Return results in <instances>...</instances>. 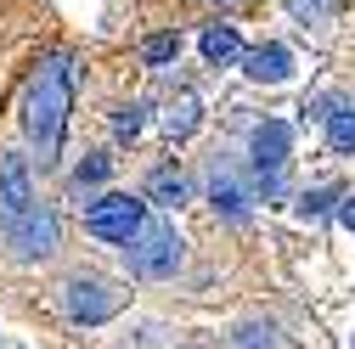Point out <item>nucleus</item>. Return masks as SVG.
Segmentation results:
<instances>
[{"label":"nucleus","mask_w":355,"mask_h":349,"mask_svg":"<svg viewBox=\"0 0 355 349\" xmlns=\"http://www.w3.org/2000/svg\"><path fill=\"white\" fill-rule=\"evenodd\" d=\"M68 113H73V57L57 51L28 73V91H23V129H28V147H34L40 169H51L62 158Z\"/></svg>","instance_id":"obj_1"},{"label":"nucleus","mask_w":355,"mask_h":349,"mask_svg":"<svg viewBox=\"0 0 355 349\" xmlns=\"http://www.w3.org/2000/svg\"><path fill=\"white\" fill-rule=\"evenodd\" d=\"M288 163H293V124L288 118H259L248 129V174H254V186L265 197H282Z\"/></svg>","instance_id":"obj_2"},{"label":"nucleus","mask_w":355,"mask_h":349,"mask_svg":"<svg viewBox=\"0 0 355 349\" xmlns=\"http://www.w3.org/2000/svg\"><path fill=\"white\" fill-rule=\"evenodd\" d=\"M124 265H130V276H141V282H169L175 271L187 265V242L175 237V226L147 220L136 237L124 242Z\"/></svg>","instance_id":"obj_3"},{"label":"nucleus","mask_w":355,"mask_h":349,"mask_svg":"<svg viewBox=\"0 0 355 349\" xmlns=\"http://www.w3.org/2000/svg\"><path fill=\"white\" fill-rule=\"evenodd\" d=\"M57 304H62V316L73 327H102V321H113L124 310V293L113 282H102V276H68Z\"/></svg>","instance_id":"obj_4"},{"label":"nucleus","mask_w":355,"mask_h":349,"mask_svg":"<svg viewBox=\"0 0 355 349\" xmlns=\"http://www.w3.org/2000/svg\"><path fill=\"white\" fill-rule=\"evenodd\" d=\"M147 226V203L141 197H130V192H107V197H96V203H85V231H91L96 242H130Z\"/></svg>","instance_id":"obj_5"},{"label":"nucleus","mask_w":355,"mask_h":349,"mask_svg":"<svg viewBox=\"0 0 355 349\" xmlns=\"http://www.w3.org/2000/svg\"><path fill=\"white\" fill-rule=\"evenodd\" d=\"M0 242L12 248V259L17 265H40V259H51L57 253V242H62V226H57V208L40 197L23 220L12 226V231H0Z\"/></svg>","instance_id":"obj_6"},{"label":"nucleus","mask_w":355,"mask_h":349,"mask_svg":"<svg viewBox=\"0 0 355 349\" xmlns=\"http://www.w3.org/2000/svg\"><path fill=\"white\" fill-rule=\"evenodd\" d=\"M209 203H214L220 220H232V226H243L254 214V186L243 181V169L232 158H214L209 163Z\"/></svg>","instance_id":"obj_7"},{"label":"nucleus","mask_w":355,"mask_h":349,"mask_svg":"<svg viewBox=\"0 0 355 349\" xmlns=\"http://www.w3.org/2000/svg\"><path fill=\"white\" fill-rule=\"evenodd\" d=\"M34 203H40V192H34L28 158L23 152H0V231H12Z\"/></svg>","instance_id":"obj_8"},{"label":"nucleus","mask_w":355,"mask_h":349,"mask_svg":"<svg viewBox=\"0 0 355 349\" xmlns=\"http://www.w3.org/2000/svg\"><path fill=\"white\" fill-rule=\"evenodd\" d=\"M243 73L254 84H288L293 79V51L282 46V39H265V46L243 51Z\"/></svg>","instance_id":"obj_9"},{"label":"nucleus","mask_w":355,"mask_h":349,"mask_svg":"<svg viewBox=\"0 0 355 349\" xmlns=\"http://www.w3.org/2000/svg\"><path fill=\"white\" fill-rule=\"evenodd\" d=\"M198 124H203V102H198L192 91L169 102V113H164V136H169V141H187Z\"/></svg>","instance_id":"obj_10"},{"label":"nucleus","mask_w":355,"mask_h":349,"mask_svg":"<svg viewBox=\"0 0 355 349\" xmlns=\"http://www.w3.org/2000/svg\"><path fill=\"white\" fill-rule=\"evenodd\" d=\"M187 174L181 169H175V163H164V169H153V181H147V197L158 203V208H181L187 203Z\"/></svg>","instance_id":"obj_11"},{"label":"nucleus","mask_w":355,"mask_h":349,"mask_svg":"<svg viewBox=\"0 0 355 349\" xmlns=\"http://www.w3.org/2000/svg\"><path fill=\"white\" fill-rule=\"evenodd\" d=\"M198 46H203V57H209V62L226 68V62H237V57H243V34H237L232 23H214V28H203Z\"/></svg>","instance_id":"obj_12"},{"label":"nucleus","mask_w":355,"mask_h":349,"mask_svg":"<svg viewBox=\"0 0 355 349\" xmlns=\"http://www.w3.org/2000/svg\"><path fill=\"white\" fill-rule=\"evenodd\" d=\"M327 147L333 152H355V102H327Z\"/></svg>","instance_id":"obj_13"},{"label":"nucleus","mask_w":355,"mask_h":349,"mask_svg":"<svg viewBox=\"0 0 355 349\" xmlns=\"http://www.w3.org/2000/svg\"><path fill=\"white\" fill-rule=\"evenodd\" d=\"M107 174H113V158H107V152H91V158L73 169V192H79V197H85V192H96Z\"/></svg>","instance_id":"obj_14"},{"label":"nucleus","mask_w":355,"mask_h":349,"mask_svg":"<svg viewBox=\"0 0 355 349\" xmlns=\"http://www.w3.org/2000/svg\"><path fill=\"white\" fill-rule=\"evenodd\" d=\"M175 57H181V34H175V28L141 39V62H147V68H164V62H175Z\"/></svg>","instance_id":"obj_15"},{"label":"nucleus","mask_w":355,"mask_h":349,"mask_svg":"<svg viewBox=\"0 0 355 349\" xmlns=\"http://www.w3.org/2000/svg\"><path fill=\"white\" fill-rule=\"evenodd\" d=\"M232 349H282V343H277V327L271 321H243L237 338H232Z\"/></svg>","instance_id":"obj_16"},{"label":"nucleus","mask_w":355,"mask_h":349,"mask_svg":"<svg viewBox=\"0 0 355 349\" xmlns=\"http://www.w3.org/2000/svg\"><path fill=\"white\" fill-rule=\"evenodd\" d=\"M327 208H338V192H333V186H316V192H304V197L293 203V214H299V220H322Z\"/></svg>","instance_id":"obj_17"},{"label":"nucleus","mask_w":355,"mask_h":349,"mask_svg":"<svg viewBox=\"0 0 355 349\" xmlns=\"http://www.w3.org/2000/svg\"><path fill=\"white\" fill-rule=\"evenodd\" d=\"M141 129H147V107H141V102H130V107L113 113V136H119V141H136Z\"/></svg>","instance_id":"obj_18"},{"label":"nucleus","mask_w":355,"mask_h":349,"mask_svg":"<svg viewBox=\"0 0 355 349\" xmlns=\"http://www.w3.org/2000/svg\"><path fill=\"white\" fill-rule=\"evenodd\" d=\"M288 12H293L299 28H316V23L327 17V0H288Z\"/></svg>","instance_id":"obj_19"},{"label":"nucleus","mask_w":355,"mask_h":349,"mask_svg":"<svg viewBox=\"0 0 355 349\" xmlns=\"http://www.w3.org/2000/svg\"><path fill=\"white\" fill-rule=\"evenodd\" d=\"M338 220H344V226L355 231V197H344V203H338Z\"/></svg>","instance_id":"obj_20"},{"label":"nucleus","mask_w":355,"mask_h":349,"mask_svg":"<svg viewBox=\"0 0 355 349\" xmlns=\"http://www.w3.org/2000/svg\"><path fill=\"white\" fill-rule=\"evenodd\" d=\"M203 6H237V0H203Z\"/></svg>","instance_id":"obj_21"},{"label":"nucleus","mask_w":355,"mask_h":349,"mask_svg":"<svg viewBox=\"0 0 355 349\" xmlns=\"http://www.w3.org/2000/svg\"><path fill=\"white\" fill-rule=\"evenodd\" d=\"M349 349H355V338H349Z\"/></svg>","instance_id":"obj_22"}]
</instances>
